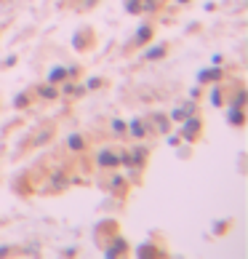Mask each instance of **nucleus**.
Listing matches in <instances>:
<instances>
[{
    "instance_id": "1",
    "label": "nucleus",
    "mask_w": 248,
    "mask_h": 259,
    "mask_svg": "<svg viewBox=\"0 0 248 259\" xmlns=\"http://www.w3.org/2000/svg\"><path fill=\"white\" fill-rule=\"evenodd\" d=\"M59 78H64V72H62V70H54V72H51V80H59Z\"/></svg>"
}]
</instances>
